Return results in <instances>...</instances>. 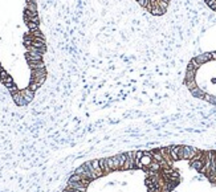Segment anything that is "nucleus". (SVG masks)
Returning a JSON list of instances; mask_svg holds the SVG:
<instances>
[{
    "instance_id": "nucleus-1",
    "label": "nucleus",
    "mask_w": 216,
    "mask_h": 192,
    "mask_svg": "<svg viewBox=\"0 0 216 192\" xmlns=\"http://www.w3.org/2000/svg\"><path fill=\"white\" fill-rule=\"evenodd\" d=\"M68 188L74 191V192H86V188L88 187H85L84 184H81V183H68Z\"/></svg>"
},
{
    "instance_id": "nucleus-2",
    "label": "nucleus",
    "mask_w": 216,
    "mask_h": 192,
    "mask_svg": "<svg viewBox=\"0 0 216 192\" xmlns=\"http://www.w3.org/2000/svg\"><path fill=\"white\" fill-rule=\"evenodd\" d=\"M20 93H21V95L24 97V99H25V102H29V101H32V98H33V91H32L29 87H28V89L21 90Z\"/></svg>"
},
{
    "instance_id": "nucleus-3",
    "label": "nucleus",
    "mask_w": 216,
    "mask_h": 192,
    "mask_svg": "<svg viewBox=\"0 0 216 192\" xmlns=\"http://www.w3.org/2000/svg\"><path fill=\"white\" fill-rule=\"evenodd\" d=\"M12 95H13L15 102L17 103L19 106H21V105H24V103H25V99H24V97L21 95V93H20V91H17V93H15V94H12Z\"/></svg>"
},
{
    "instance_id": "nucleus-4",
    "label": "nucleus",
    "mask_w": 216,
    "mask_h": 192,
    "mask_svg": "<svg viewBox=\"0 0 216 192\" xmlns=\"http://www.w3.org/2000/svg\"><path fill=\"white\" fill-rule=\"evenodd\" d=\"M141 163H142V164L145 166V167H149L151 163H153V158H151L149 154L145 153V155H143V157L141 158Z\"/></svg>"
},
{
    "instance_id": "nucleus-5",
    "label": "nucleus",
    "mask_w": 216,
    "mask_h": 192,
    "mask_svg": "<svg viewBox=\"0 0 216 192\" xmlns=\"http://www.w3.org/2000/svg\"><path fill=\"white\" fill-rule=\"evenodd\" d=\"M134 167H135V164H134V158L127 157L125 164H123V170H131V168H134Z\"/></svg>"
},
{
    "instance_id": "nucleus-6",
    "label": "nucleus",
    "mask_w": 216,
    "mask_h": 192,
    "mask_svg": "<svg viewBox=\"0 0 216 192\" xmlns=\"http://www.w3.org/2000/svg\"><path fill=\"white\" fill-rule=\"evenodd\" d=\"M204 159H203V161H192L191 162V167L195 168V170H198V171H200L203 168V166H204Z\"/></svg>"
},
{
    "instance_id": "nucleus-7",
    "label": "nucleus",
    "mask_w": 216,
    "mask_h": 192,
    "mask_svg": "<svg viewBox=\"0 0 216 192\" xmlns=\"http://www.w3.org/2000/svg\"><path fill=\"white\" fill-rule=\"evenodd\" d=\"M91 166H93V168L95 170V172L98 174V176H102L103 171L101 170V167H99V159H97V161H91Z\"/></svg>"
},
{
    "instance_id": "nucleus-8",
    "label": "nucleus",
    "mask_w": 216,
    "mask_h": 192,
    "mask_svg": "<svg viewBox=\"0 0 216 192\" xmlns=\"http://www.w3.org/2000/svg\"><path fill=\"white\" fill-rule=\"evenodd\" d=\"M99 167H101V170L103 171V174H109L110 172V168L107 167L106 159H99Z\"/></svg>"
},
{
    "instance_id": "nucleus-9",
    "label": "nucleus",
    "mask_w": 216,
    "mask_h": 192,
    "mask_svg": "<svg viewBox=\"0 0 216 192\" xmlns=\"http://www.w3.org/2000/svg\"><path fill=\"white\" fill-rule=\"evenodd\" d=\"M82 179H85V178H82L81 175H78V174H74V175H72V176H70L69 182L70 183H81Z\"/></svg>"
},
{
    "instance_id": "nucleus-10",
    "label": "nucleus",
    "mask_w": 216,
    "mask_h": 192,
    "mask_svg": "<svg viewBox=\"0 0 216 192\" xmlns=\"http://www.w3.org/2000/svg\"><path fill=\"white\" fill-rule=\"evenodd\" d=\"M118 157V161H119V166H121V168L123 170V164H125L126 159H127V154H119L117 155Z\"/></svg>"
},
{
    "instance_id": "nucleus-11",
    "label": "nucleus",
    "mask_w": 216,
    "mask_h": 192,
    "mask_svg": "<svg viewBox=\"0 0 216 192\" xmlns=\"http://www.w3.org/2000/svg\"><path fill=\"white\" fill-rule=\"evenodd\" d=\"M106 163H107V167L110 168V171H114L115 170V164H114V159L113 158H107L106 159Z\"/></svg>"
},
{
    "instance_id": "nucleus-12",
    "label": "nucleus",
    "mask_w": 216,
    "mask_h": 192,
    "mask_svg": "<svg viewBox=\"0 0 216 192\" xmlns=\"http://www.w3.org/2000/svg\"><path fill=\"white\" fill-rule=\"evenodd\" d=\"M114 159V164H115V170H119L121 168V166H119V161H118V157H113Z\"/></svg>"
},
{
    "instance_id": "nucleus-13",
    "label": "nucleus",
    "mask_w": 216,
    "mask_h": 192,
    "mask_svg": "<svg viewBox=\"0 0 216 192\" xmlns=\"http://www.w3.org/2000/svg\"><path fill=\"white\" fill-rule=\"evenodd\" d=\"M143 155H145V153H142V151H138V153H135V161H141V158L143 157Z\"/></svg>"
},
{
    "instance_id": "nucleus-14",
    "label": "nucleus",
    "mask_w": 216,
    "mask_h": 192,
    "mask_svg": "<svg viewBox=\"0 0 216 192\" xmlns=\"http://www.w3.org/2000/svg\"><path fill=\"white\" fill-rule=\"evenodd\" d=\"M27 4H36V0H27Z\"/></svg>"
},
{
    "instance_id": "nucleus-15",
    "label": "nucleus",
    "mask_w": 216,
    "mask_h": 192,
    "mask_svg": "<svg viewBox=\"0 0 216 192\" xmlns=\"http://www.w3.org/2000/svg\"><path fill=\"white\" fill-rule=\"evenodd\" d=\"M62 192H74V191H72V190H69V188H66V190H64Z\"/></svg>"
}]
</instances>
